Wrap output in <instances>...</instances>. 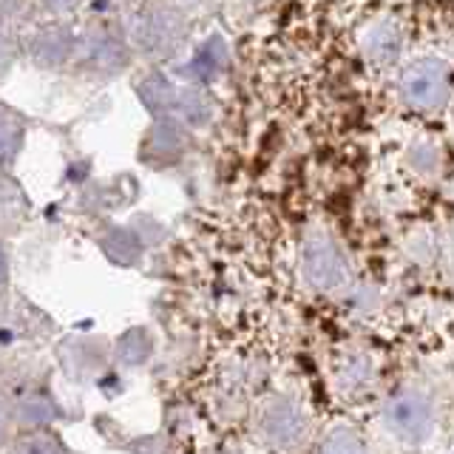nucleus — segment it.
Wrapping results in <instances>:
<instances>
[{"mask_svg":"<svg viewBox=\"0 0 454 454\" xmlns=\"http://www.w3.org/2000/svg\"><path fill=\"white\" fill-rule=\"evenodd\" d=\"M267 432L276 443H290L301 432V418H298V411L290 403H278L267 415Z\"/></svg>","mask_w":454,"mask_h":454,"instance_id":"20e7f679","label":"nucleus"},{"mask_svg":"<svg viewBox=\"0 0 454 454\" xmlns=\"http://www.w3.org/2000/svg\"><path fill=\"white\" fill-rule=\"evenodd\" d=\"M318 454H366L361 440L349 432H335L333 437H326V443L321 446Z\"/></svg>","mask_w":454,"mask_h":454,"instance_id":"39448f33","label":"nucleus"},{"mask_svg":"<svg viewBox=\"0 0 454 454\" xmlns=\"http://www.w3.org/2000/svg\"><path fill=\"white\" fill-rule=\"evenodd\" d=\"M0 278H4V255H0Z\"/></svg>","mask_w":454,"mask_h":454,"instance_id":"0eeeda50","label":"nucleus"},{"mask_svg":"<svg viewBox=\"0 0 454 454\" xmlns=\"http://www.w3.org/2000/svg\"><path fill=\"white\" fill-rule=\"evenodd\" d=\"M403 94L409 103H415L420 108L437 106L446 94V68L440 63H418L415 68L406 71L403 77Z\"/></svg>","mask_w":454,"mask_h":454,"instance_id":"f257e3e1","label":"nucleus"},{"mask_svg":"<svg viewBox=\"0 0 454 454\" xmlns=\"http://www.w3.org/2000/svg\"><path fill=\"white\" fill-rule=\"evenodd\" d=\"M307 276L318 284V287H338L344 281L347 270L344 262H340L338 250L330 245V241H312L307 247Z\"/></svg>","mask_w":454,"mask_h":454,"instance_id":"f03ea898","label":"nucleus"},{"mask_svg":"<svg viewBox=\"0 0 454 454\" xmlns=\"http://www.w3.org/2000/svg\"><path fill=\"white\" fill-rule=\"evenodd\" d=\"M23 454H54L49 443H35V446H28L23 449Z\"/></svg>","mask_w":454,"mask_h":454,"instance_id":"423d86ee","label":"nucleus"},{"mask_svg":"<svg viewBox=\"0 0 454 454\" xmlns=\"http://www.w3.org/2000/svg\"><path fill=\"white\" fill-rule=\"evenodd\" d=\"M389 423L406 437H418L429 426V406L420 397H403L389 409Z\"/></svg>","mask_w":454,"mask_h":454,"instance_id":"7ed1b4c3","label":"nucleus"}]
</instances>
